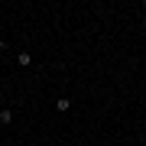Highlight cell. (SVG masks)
<instances>
[{"instance_id": "obj_1", "label": "cell", "mask_w": 146, "mask_h": 146, "mask_svg": "<svg viewBox=\"0 0 146 146\" xmlns=\"http://www.w3.org/2000/svg\"><path fill=\"white\" fill-rule=\"evenodd\" d=\"M16 65L29 68V65H33V55H29V52H20V55H16Z\"/></svg>"}, {"instance_id": "obj_2", "label": "cell", "mask_w": 146, "mask_h": 146, "mask_svg": "<svg viewBox=\"0 0 146 146\" xmlns=\"http://www.w3.org/2000/svg\"><path fill=\"white\" fill-rule=\"evenodd\" d=\"M10 120H13V114H10L7 107H0V123H10Z\"/></svg>"}, {"instance_id": "obj_3", "label": "cell", "mask_w": 146, "mask_h": 146, "mask_svg": "<svg viewBox=\"0 0 146 146\" xmlns=\"http://www.w3.org/2000/svg\"><path fill=\"white\" fill-rule=\"evenodd\" d=\"M68 104H72L68 98H58V101H55V107H58V110H68Z\"/></svg>"}]
</instances>
